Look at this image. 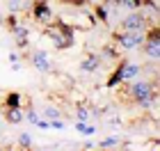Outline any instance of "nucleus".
<instances>
[{
  "mask_svg": "<svg viewBox=\"0 0 160 151\" xmlns=\"http://www.w3.org/2000/svg\"><path fill=\"white\" fill-rule=\"evenodd\" d=\"M110 41H114L121 50H137L144 41V32H133V30H114Z\"/></svg>",
  "mask_w": 160,
  "mask_h": 151,
  "instance_id": "f03ea898",
  "label": "nucleus"
},
{
  "mask_svg": "<svg viewBox=\"0 0 160 151\" xmlns=\"http://www.w3.org/2000/svg\"><path fill=\"white\" fill-rule=\"evenodd\" d=\"M43 117H46V119L50 121V119L62 117V114H60V110H57V108H53V105H50V108H46V110H43Z\"/></svg>",
  "mask_w": 160,
  "mask_h": 151,
  "instance_id": "b1692460",
  "label": "nucleus"
},
{
  "mask_svg": "<svg viewBox=\"0 0 160 151\" xmlns=\"http://www.w3.org/2000/svg\"><path fill=\"white\" fill-rule=\"evenodd\" d=\"M2 108H30V98H25L21 92H7L5 101H2Z\"/></svg>",
  "mask_w": 160,
  "mask_h": 151,
  "instance_id": "1a4fd4ad",
  "label": "nucleus"
},
{
  "mask_svg": "<svg viewBox=\"0 0 160 151\" xmlns=\"http://www.w3.org/2000/svg\"><path fill=\"white\" fill-rule=\"evenodd\" d=\"M142 73V67L140 64H133V62H126V67H123V83H130V80H135L137 76Z\"/></svg>",
  "mask_w": 160,
  "mask_h": 151,
  "instance_id": "f8f14e48",
  "label": "nucleus"
},
{
  "mask_svg": "<svg viewBox=\"0 0 160 151\" xmlns=\"http://www.w3.org/2000/svg\"><path fill=\"white\" fill-rule=\"evenodd\" d=\"M73 128H76V131H78L80 135H87V138H92V135L96 133V126H92L89 121H85V119H76Z\"/></svg>",
  "mask_w": 160,
  "mask_h": 151,
  "instance_id": "4468645a",
  "label": "nucleus"
},
{
  "mask_svg": "<svg viewBox=\"0 0 160 151\" xmlns=\"http://www.w3.org/2000/svg\"><path fill=\"white\" fill-rule=\"evenodd\" d=\"M117 5L126 12H135V9H142V0H117Z\"/></svg>",
  "mask_w": 160,
  "mask_h": 151,
  "instance_id": "dca6fc26",
  "label": "nucleus"
},
{
  "mask_svg": "<svg viewBox=\"0 0 160 151\" xmlns=\"http://www.w3.org/2000/svg\"><path fill=\"white\" fill-rule=\"evenodd\" d=\"M114 147H119V140L117 138H105V140L96 142V149H114Z\"/></svg>",
  "mask_w": 160,
  "mask_h": 151,
  "instance_id": "a211bd4d",
  "label": "nucleus"
},
{
  "mask_svg": "<svg viewBox=\"0 0 160 151\" xmlns=\"http://www.w3.org/2000/svg\"><path fill=\"white\" fill-rule=\"evenodd\" d=\"M43 37H46L50 44H53V48L57 50H67L76 44V28L69 25L64 18H55L50 23L43 25Z\"/></svg>",
  "mask_w": 160,
  "mask_h": 151,
  "instance_id": "f257e3e1",
  "label": "nucleus"
},
{
  "mask_svg": "<svg viewBox=\"0 0 160 151\" xmlns=\"http://www.w3.org/2000/svg\"><path fill=\"white\" fill-rule=\"evenodd\" d=\"M89 117H92V108L80 105L78 110H76V119H85V121H89Z\"/></svg>",
  "mask_w": 160,
  "mask_h": 151,
  "instance_id": "aec40b11",
  "label": "nucleus"
},
{
  "mask_svg": "<svg viewBox=\"0 0 160 151\" xmlns=\"http://www.w3.org/2000/svg\"><path fill=\"white\" fill-rule=\"evenodd\" d=\"M92 14H94V18H96V23H110V7L96 5Z\"/></svg>",
  "mask_w": 160,
  "mask_h": 151,
  "instance_id": "2eb2a0df",
  "label": "nucleus"
},
{
  "mask_svg": "<svg viewBox=\"0 0 160 151\" xmlns=\"http://www.w3.org/2000/svg\"><path fill=\"white\" fill-rule=\"evenodd\" d=\"M16 147L18 149H32V138L28 133H21L18 138H16Z\"/></svg>",
  "mask_w": 160,
  "mask_h": 151,
  "instance_id": "f3484780",
  "label": "nucleus"
},
{
  "mask_svg": "<svg viewBox=\"0 0 160 151\" xmlns=\"http://www.w3.org/2000/svg\"><path fill=\"white\" fill-rule=\"evenodd\" d=\"M142 7L144 9H151V16L158 14V0H142Z\"/></svg>",
  "mask_w": 160,
  "mask_h": 151,
  "instance_id": "5701e85b",
  "label": "nucleus"
},
{
  "mask_svg": "<svg viewBox=\"0 0 160 151\" xmlns=\"http://www.w3.org/2000/svg\"><path fill=\"white\" fill-rule=\"evenodd\" d=\"M101 62H103V57L98 53H87L82 57V62H80V71H82V73H96L101 69Z\"/></svg>",
  "mask_w": 160,
  "mask_h": 151,
  "instance_id": "423d86ee",
  "label": "nucleus"
},
{
  "mask_svg": "<svg viewBox=\"0 0 160 151\" xmlns=\"http://www.w3.org/2000/svg\"><path fill=\"white\" fill-rule=\"evenodd\" d=\"M30 64L34 67V71H39V73H50V71H53V60L48 57L46 50H34L30 55Z\"/></svg>",
  "mask_w": 160,
  "mask_h": 151,
  "instance_id": "39448f33",
  "label": "nucleus"
},
{
  "mask_svg": "<svg viewBox=\"0 0 160 151\" xmlns=\"http://www.w3.org/2000/svg\"><path fill=\"white\" fill-rule=\"evenodd\" d=\"M50 128H53V131H64V128H67V121L64 119H50Z\"/></svg>",
  "mask_w": 160,
  "mask_h": 151,
  "instance_id": "a878e982",
  "label": "nucleus"
},
{
  "mask_svg": "<svg viewBox=\"0 0 160 151\" xmlns=\"http://www.w3.org/2000/svg\"><path fill=\"white\" fill-rule=\"evenodd\" d=\"M2 23L7 25V30H12V28H14V25H18L21 21L16 18V14H12V12H9V16H7V18H2Z\"/></svg>",
  "mask_w": 160,
  "mask_h": 151,
  "instance_id": "393cba45",
  "label": "nucleus"
},
{
  "mask_svg": "<svg viewBox=\"0 0 160 151\" xmlns=\"http://www.w3.org/2000/svg\"><path fill=\"white\" fill-rule=\"evenodd\" d=\"M2 121H5V119H2V117H0V128H2Z\"/></svg>",
  "mask_w": 160,
  "mask_h": 151,
  "instance_id": "c85d7f7f",
  "label": "nucleus"
},
{
  "mask_svg": "<svg viewBox=\"0 0 160 151\" xmlns=\"http://www.w3.org/2000/svg\"><path fill=\"white\" fill-rule=\"evenodd\" d=\"M121 53H123V50H121L117 44H114V41H110V44H105V46H103V55H101V57H105V60H114V62H117L119 57H121Z\"/></svg>",
  "mask_w": 160,
  "mask_h": 151,
  "instance_id": "ddd939ff",
  "label": "nucleus"
},
{
  "mask_svg": "<svg viewBox=\"0 0 160 151\" xmlns=\"http://www.w3.org/2000/svg\"><path fill=\"white\" fill-rule=\"evenodd\" d=\"M7 5H9V12L12 14H16L18 9H21V0H5Z\"/></svg>",
  "mask_w": 160,
  "mask_h": 151,
  "instance_id": "bb28decb",
  "label": "nucleus"
},
{
  "mask_svg": "<svg viewBox=\"0 0 160 151\" xmlns=\"http://www.w3.org/2000/svg\"><path fill=\"white\" fill-rule=\"evenodd\" d=\"M140 48H142L144 57H151V60H158V55H160V41H153V39H144Z\"/></svg>",
  "mask_w": 160,
  "mask_h": 151,
  "instance_id": "9b49d317",
  "label": "nucleus"
},
{
  "mask_svg": "<svg viewBox=\"0 0 160 151\" xmlns=\"http://www.w3.org/2000/svg\"><path fill=\"white\" fill-rule=\"evenodd\" d=\"M7 60H9V64H12V69L14 71H18L21 69V53H16V50H14V53H9V55H7Z\"/></svg>",
  "mask_w": 160,
  "mask_h": 151,
  "instance_id": "412c9836",
  "label": "nucleus"
},
{
  "mask_svg": "<svg viewBox=\"0 0 160 151\" xmlns=\"http://www.w3.org/2000/svg\"><path fill=\"white\" fill-rule=\"evenodd\" d=\"M5 110V121L7 124H12V126H16V124H21V121L25 119V112H23V108H2Z\"/></svg>",
  "mask_w": 160,
  "mask_h": 151,
  "instance_id": "9d476101",
  "label": "nucleus"
},
{
  "mask_svg": "<svg viewBox=\"0 0 160 151\" xmlns=\"http://www.w3.org/2000/svg\"><path fill=\"white\" fill-rule=\"evenodd\" d=\"M82 149H96V142H92V140H89V142H85Z\"/></svg>",
  "mask_w": 160,
  "mask_h": 151,
  "instance_id": "cd10ccee",
  "label": "nucleus"
},
{
  "mask_svg": "<svg viewBox=\"0 0 160 151\" xmlns=\"http://www.w3.org/2000/svg\"><path fill=\"white\" fill-rule=\"evenodd\" d=\"M30 16L37 21V23L46 25V23L53 21V7H50L48 0H32V5H30Z\"/></svg>",
  "mask_w": 160,
  "mask_h": 151,
  "instance_id": "20e7f679",
  "label": "nucleus"
},
{
  "mask_svg": "<svg viewBox=\"0 0 160 151\" xmlns=\"http://www.w3.org/2000/svg\"><path fill=\"white\" fill-rule=\"evenodd\" d=\"M156 21L147 14V9H135V12H130L126 18H121V23H119V28L121 30H133V32H144L149 25H153Z\"/></svg>",
  "mask_w": 160,
  "mask_h": 151,
  "instance_id": "7ed1b4c3",
  "label": "nucleus"
},
{
  "mask_svg": "<svg viewBox=\"0 0 160 151\" xmlns=\"http://www.w3.org/2000/svg\"><path fill=\"white\" fill-rule=\"evenodd\" d=\"M126 57H119L117 60V67H114V71L110 73V78H108V83H105V87L108 89H114V87H119V85L123 83V67H126Z\"/></svg>",
  "mask_w": 160,
  "mask_h": 151,
  "instance_id": "6e6552de",
  "label": "nucleus"
},
{
  "mask_svg": "<svg viewBox=\"0 0 160 151\" xmlns=\"http://www.w3.org/2000/svg\"><path fill=\"white\" fill-rule=\"evenodd\" d=\"M39 119H41V117H39V112L34 110V108H25V121H30L32 126H37Z\"/></svg>",
  "mask_w": 160,
  "mask_h": 151,
  "instance_id": "6ab92c4d",
  "label": "nucleus"
},
{
  "mask_svg": "<svg viewBox=\"0 0 160 151\" xmlns=\"http://www.w3.org/2000/svg\"><path fill=\"white\" fill-rule=\"evenodd\" d=\"M62 5H71V7H76V9H85L87 5H89V0H60Z\"/></svg>",
  "mask_w": 160,
  "mask_h": 151,
  "instance_id": "4be33fe9",
  "label": "nucleus"
},
{
  "mask_svg": "<svg viewBox=\"0 0 160 151\" xmlns=\"http://www.w3.org/2000/svg\"><path fill=\"white\" fill-rule=\"evenodd\" d=\"M12 37H14V41H16V48H28L30 46V30H28V28L23 25V23H18V25H14L12 28Z\"/></svg>",
  "mask_w": 160,
  "mask_h": 151,
  "instance_id": "0eeeda50",
  "label": "nucleus"
}]
</instances>
